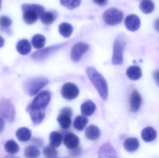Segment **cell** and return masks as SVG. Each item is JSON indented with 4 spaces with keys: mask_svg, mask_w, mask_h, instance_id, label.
<instances>
[{
    "mask_svg": "<svg viewBox=\"0 0 159 158\" xmlns=\"http://www.w3.org/2000/svg\"><path fill=\"white\" fill-rule=\"evenodd\" d=\"M86 73L100 96L103 100H106L108 97V85L102 75L96 69L92 66L88 67L86 69Z\"/></svg>",
    "mask_w": 159,
    "mask_h": 158,
    "instance_id": "1",
    "label": "cell"
},
{
    "mask_svg": "<svg viewBox=\"0 0 159 158\" xmlns=\"http://www.w3.org/2000/svg\"><path fill=\"white\" fill-rule=\"evenodd\" d=\"M21 10L23 20L28 25L35 23L45 12L44 7L36 4H24L21 6Z\"/></svg>",
    "mask_w": 159,
    "mask_h": 158,
    "instance_id": "2",
    "label": "cell"
},
{
    "mask_svg": "<svg viewBox=\"0 0 159 158\" xmlns=\"http://www.w3.org/2000/svg\"><path fill=\"white\" fill-rule=\"evenodd\" d=\"M49 83V80L44 77H36L30 79L24 84L26 93L30 96L36 95Z\"/></svg>",
    "mask_w": 159,
    "mask_h": 158,
    "instance_id": "3",
    "label": "cell"
},
{
    "mask_svg": "<svg viewBox=\"0 0 159 158\" xmlns=\"http://www.w3.org/2000/svg\"><path fill=\"white\" fill-rule=\"evenodd\" d=\"M125 44L126 42L122 36H119L115 40L112 59L113 65H120L123 63V53Z\"/></svg>",
    "mask_w": 159,
    "mask_h": 158,
    "instance_id": "4",
    "label": "cell"
},
{
    "mask_svg": "<svg viewBox=\"0 0 159 158\" xmlns=\"http://www.w3.org/2000/svg\"><path fill=\"white\" fill-rule=\"evenodd\" d=\"M122 11L116 8H110L107 10L103 15V19L107 25L116 26L120 24L123 19Z\"/></svg>",
    "mask_w": 159,
    "mask_h": 158,
    "instance_id": "5",
    "label": "cell"
},
{
    "mask_svg": "<svg viewBox=\"0 0 159 158\" xmlns=\"http://www.w3.org/2000/svg\"><path fill=\"white\" fill-rule=\"evenodd\" d=\"M66 43L61 44L58 45H52L39 51H36L32 54L31 58L33 60L35 61H41L48 58L50 55L60 50L67 44Z\"/></svg>",
    "mask_w": 159,
    "mask_h": 158,
    "instance_id": "6",
    "label": "cell"
},
{
    "mask_svg": "<svg viewBox=\"0 0 159 158\" xmlns=\"http://www.w3.org/2000/svg\"><path fill=\"white\" fill-rule=\"evenodd\" d=\"M50 98L51 95L48 91H42L35 96L28 107L32 109H45L50 102Z\"/></svg>",
    "mask_w": 159,
    "mask_h": 158,
    "instance_id": "7",
    "label": "cell"
},
{
    "mask_svg": "<svg viewBox=\"0 0 159 158\" xmlns=\"http://www.w3.org/2000/svg\"><path fill=\"white\" fill-rule=\"evenodd\" d=\"M0 114L7 121H14L16 111L13 104L8 99H3L0 102Z\"/></svg>",
    "mask_w": 159,
    "mask_h": 158,
    "instance_id": "8",
    "label": "cell"
},
{
    "mask_svg": "<svg viewBox=\"0 0 159 158\" xmlns=\"http://www.w3.org/2000/svg\"><path fill=\"white\" fill-rule=\"evenodd\" d=\"M72 116V111L70 108H64L61 109L57 120L62 129L67 130L70 127Z\"/></svg>",
    "mask_w": 159,
    "mask_h": 158,
    "instance_id": "9",
    "label": "cell"
},
{
    "mask_svg": "<svg viewBox=\"0 0 159 158\" xmlns=\"http://www.w3.org/2000/svg\"><path fill=\"white\" fill-rule=\"evenodd\" d=\"M79 90L77 86L72 83H65L61 90L62 96L66 100H72L79 95Z\"/></svg>",
    "mask_w": 159,
    "mask_h": 158,
    "instance_id": "10",
    "label": "cell"
},
{
    "mask_svg": "<svg viewBox=\"0 0 159 158\" xmlns=\"http://www.w3.org/2000/svg\"><path fill=\"white\" fill-rule=\"evenodd\" d=\"M89 49V45L85 43L79 42L75 44L71 51L72 60L75 62H79Z\"/></svg>",
    "mask_w": 159,
    "mask_h": 158,
    "instance_id": "11",
    "label": "cell"
},
{
    "mask_svg": "<svg viewBox=\"0 0 159 158\" xmlns=\"http://www.w3.org/2000/svg\"><path fill=\"white\" fill-rule=\"evenodd\" d=\"M125 25L127 29L130 31H136L140 28L141 20L138 16L134 14H131L126 17Z\"/></svg>",
    "mask_w": 159,
    "mask_h": 158,
    "instance_id": "12",
    "label": "cell"
},
{
    "mask_svg": "<svg viewBox=\"0 0 159 158\" xmlns=\"http://www.w3.org/2000/svg\"><path fill=\"white\" fill-rule=\"evenodd\" d=\"M27 111L30 116L32 121L35 125L41 123L45 117V109H32L28 107Z\"/></svg>",
    "mask_w": 159,
    "mask_h": 158,
    "instance_id": "13",
    "label": "cell"
},
{
    "mask_svg": "<svg viewBox=\"0 0 159 158\" xmlns=\"http://www.w3.org/2000/svg\"><path fill=\"white\" fill-rule=\"evenodd\" d=\"M142 102V97L138 91H133L130 99V111L132 112H137L141 107Z\"/></svg>",
    "mask_w": 159,
    "mask_h": 158,
    "instance_id": "14",
    "label": "cell"
},
{
    "mask_svg": "<svg viewBox=\"0 0 159 158\" xmlns=\"http://www.w3.org/2000/svg\"><path fill=\"white\" fill-rule=\"evenodd\" d=\"M99 158H116L117 153L111 144L106 143L99 149L98 152Z\"/></svg>",
    "mask_w": 159,
    "mask_h": 158,
    "instance_id": "15",
    "label": "cell"
},
{
    "mask_svg": "<svg viewBox=\"0 0 159 158\" xmlns=\"http://www.w3.org/2000/svg\"><path fill=\"white\" fill-rule=\"evenodd\" d=\"M79 143V138L75 135L73 133H69L66 135L63 139L64 145L67 148L71 150L78 147Z\"/></svg>",
    "mask_w": 159,
    "mask_h": 158,
    "instance_id": "16",
    "label": "cell"
},
{
    "mask_svg": "<svg viewBox=\"0 0 159 158\" xmlns=\"http://www.w3.org/2000/svg\"><path fill=\"white\" fill-rule=\"evenodd\" d=\"M142 139L147 143L153 142L157 137V132L154 128L148 127L142 130L141 134Z\"/></svg>",
    "mask_w": 159,
    "mask_h": 158,
    "instance_id": "17",
    "label": "cell"
},
{
    "mask_svg": "<svg viewBox=\"0 0 159 158\" xmlns=\"http://www.w3.org/2000/svg\"><path fill=\"white\" fill-rule=\"evenodd\" d=\"M96 105L91 101H88L84 102L80 106V111L83 116L89 117L91 116L95 112Z\"/></svg>",
    "mask_w": 159,
    "mask_h": 158,
    "instance_id": "18",
    "label": "cell"
},
{
    "mask_svg": "<svg viewBox=\"0 0 159 158\" xmlns=\"http://www.w3.org/2000/svg\"><path fill=\"white\" fill-rule=\"evenodd\" d=\"M16 50L20 54L25 55L31 51V46L28 40H21L17 44Z\"/></svg>",
    "mask_w": 159,
    "mask_h": 158,
    "instance_id": "19",
    "label": "cell"
},
{
    "mask_svg": "<svg viewBox=\"0 0 159 158\" xmlns=\"http://www.w3.org/2000/svg\"><path fill=\"white\" fill-rule=\"evenodd\" d=\"M140 146L139 141L135 138H129L126 139L123 144V147L126 151L134 152L137 150Z\"/></svg>",
    "mask_w": 159,
    "mask_h": 158,
    "instance_id": "20",
    "label": "cell"
},
{
    "mask_svg": "<svg viewBox=\"0 0 159 158\" xmlns=\"http://www.w3.org/2000/svg\"><path fill=\"white\" fill-rule=\"evenodd\" d=\"M126 74L129 79L133 80H137L142 77V70L138 66H131L127 69Z\"/></svg>",
    "mask_w": 159,
    "mask_h": 158,
    "instance_id": "21",
    "label": "cell"
},
{
    "mask_svg": "<svg viewBox=\"0 0 159 158\" xmlns=\"http://www.w3.org/2000/svg\"><path fill=\"white\" fill-rule=\"evenodd\" d=\"M101 131L97 126L90 125L86 129L85 135L87 138L90 140H96L100 137Z\"/></svg>",
    "mask_w": 159,
    "mask_h": 158,
    "instance_id": "22",
    "label": "cell"
},
{
    "mask_svg": "<svg viewBox=\"0 0 159 158\" xmlns=\"http://www.w3.org/2000/svg\"><path fill=\"white\" fill-rule=\"evenodd\" d=\"M31 131L25 127L20 128L16 132V136L19 141L25 142L29 141L31 137Z\"/></svg>",
    "mask_w": 159,
    "mask_h": 158,
    "instance_id": "23",
    "label": "cell"
},
{
    "mask_svg": "<svg viewBox=\"0 0 159 158\" xmlns=\"http://www.w3.org/2000/svg\"><path fill=\"white\" fill-rule=\"evenodd\" d=\"M59 31L64 38H69L72 34L73 28L71 24L63 22L59 26Z\"/></svg>",
    "mask_w": 159,
    "mask_h": 158,
    "instance_id": "24",
    "label": "cell"
},
{
    "mask_svg": "<svg viewBox=\"0 0 159 158\" xmlns=\"http://www.w3.org/2000/svg\"><path fill=\"white\" fill-rule=\"evenodd\" d=\"M140 8L144 14H151L155 9V4L151 0H143L140 3Z\"/></svg>",
    "mask_w": 159,
    "mask_h": 158,
    "instance_id": "25",
    "label": "cell"
},
{
    "mask_svg": "<svg viewBox=\"0 0 159 158\" xmlns=\"http://www.w3.org/2000/svg\"><path fill=\"white\" fill-rule=\"evenodd\" d=\"M31 42L34 48L37 49H41L45 44V37L42 34H35L33 37Z\"/></svg>",
    "mask_w": 159,
    "mask_h": 158,
    "instance_id": "26",
    "label": "cell"
},
{
    "mask_svg": "<svg viewBox=\"0 0 159 158\" xmlns=\"http://www.w3.org/2000/svg\"><path fill=\"white\" fill-rule=\"evenodd\" d=\"M88 121L89 120L88 118L85 116H77L74 122V127L78 130H83L88 124Z\"/></svg>",
    "mask_w": 159,
    "mask_h": 158,
    "instance_id": "27",
    "label": "cell"
},
{
    "mask_svg": "<svg viewBox=\"0 0 159 158\" xmlns=\"http://www.w3.org/2000/svg\"><path fill=\"white\" fill-rule=\"evenodd\" d=\"M62 141V135L60 133L53 131L50 134L49 136L50 144L55 147H58L61 145Z\"/></svg>",
    "mask_w": 159,
    "mask_h": 158,
    "instance_id": "28",
    "label": "cell"
},
{
    "mask_svg": "<svg viewBox=\"0 0 159 158\" xmlns=\"http://www.w3.org/2000/svg\"><path fill=\"white\" fill-rule=\"evenodd\" d=\"M5 150L8 154L14 155L16 154L19 150V147L16 143L13 140H9L4 145Z\"/></svg>",
    "mask_w": 159,
    "mask_h": 158,
    "instance_id": "29",
    "label": "cell"
},
{
    "mask_svg": "<svg viewBox=\"0 0 159 158\" xmlns=\"http://www.w3.org/2000/svg\"><path fill=\"white\" fill-rule=\"evenodd\" d=\"M24 154L26 158H37L40 156V152L36 147L34 145H30L25 148Z\"/></svg>",
    "mask_w": 159,
    "mask_h": 158,
    "instance_id": "30",
    "label": "cell"
},
{
    "mask_svg": "<svg viewBox=\"0 0 159 158\" xmlns=\"http://www.w3.org/2000/svg\"><path fill=\"white\" fill-rule=\"evenodd\" d=\"M41 20L43 24L49 25L52 24L56 19V15L52 12H45L41 15Z\"/></svg>",
    "mask_w": 159,
    "mask_h": 158,
    "instance_id": "31",
    "label": "cell"
},
{
    "mask_svg": "<svg viewBox=\"0 0 159 158\" xmlns=\"http://www.w3.org/2000/svg\"><path fill=\"white\" fill-rule=\"evenodd\" d=\"M61 5L70 9H73L80 5L81 0H60Z\"/></svg>",
    "mask_w": 159,
    "mask_h": 158,
    "instance_id": "32",
    "label": "cell"
},
{
    "mask_svg": "<svg viewBox=\"0 0 159 158\" xmlns=\"http://www.w3.org/2000/svg\"><path fill=\"white\" fill-rule=\"evenodd\" d=\"M44 156L47 158H54L57 156L58 152L56 147L51 145L47 146L44 148L43 150Z\"/></svg>",
    "mask_w": 159,
    "mask_h": 158,
    "instance_id": "33",
    "label": "cell"
},
{
    "mask_svg": "<svg viewBox=\"0 0 159 158\" xmlns=\"http://www.w3.org/2000/svg\"><path fill=\"white\" fill-rule=\"evenodd\" d=\"M12 24V20L8 17L2 16L0 17V26L4 28H9Z\"/></svg>",
    "mask_w": 159,
    "mask_h": 158,
    "instance_id": "34",
    "label": "cell"
},
{
    "mask_svg": "<svg viewBox=\"0 0 159 158\" xmlns=\"http://www.w3.org/2000/svg\"><path fill=\"white\" fill-rule=\"evenodd\" d=\"M153 76L156 83L159 87V70H156L153 73Z\"/></svg>",
    "mask_w": 159,
    "mask_h": 158,
    "instance_id": "35",
    "label": "cell"
},
{
    "mask_svg": "<svg viewBox=\"0 0 159 158\" xmlns=\"http://www.w3.org/2000/svg\"><path fill=\"white\" fill-rule=\"evenodd\" d=\"M93 1L99 5L103 6L106 3L107 0H93Z\"/></svg>",
    "mask_w": 159,
    "mask_h": 158,
    "instance_id": "36",
    "label": "cell"
},
{
    "mask_svg": "<svg viewBox=\"0 0 159 158\" xmlns=\"http://www.w3.org/2000/svg\"><path fill=\"white\" fill-rule=\"evenodd\" d=\"M5 122L3 119L0 117V133L2 131L4 128Z\"/></svg>",
    "mask_w": 159,
    "mask_h": 158,
    "instance_id": "37",
    "label": "cell"
},
{
    "mask_svg": "<svg viewBox=\"0 0 159 158\" xmlns=\"http://www.w3.org/2000/svg\"><path fill=\"white\" fill-rule=\"evenodd\" d=\"M154 28L156 31L159 32V18L156 19L154 23Z\"/></svg>",
    "mask_w": 159,
    "mask_h": 158,
    "instance_id": "38",
    "label": "cell"
},
{
    "mask_svg": "<svg viewBox=\"0 0 159 158\" xmlns=\"http://www.w3.org/2000/svg\"><path fill=\"white\" fill-rule=\"evenodd\" d=\"M4 43L5 41L3 38L0 36V48L3 46L4 45Z\"/></svg>",
    "mask_w": 159,
    "mask_h": 158,
    "instance_id": "39",
    "label": "cell"
},
{
    "mask_svg": "<svg viewBox=\"0 0 159 158\" xmlns=\"http://www.w3.org/2000/svg\"><path fill=\"white\" fill-rule=\"evenodd\" d=\"M2 0H0V9H1V7H2Z\"/></svg>",
    "mask_w": 159,
    "mask_h": 158,
    "instance_id": "40",
    "label": "cell"
}]
</instances>
